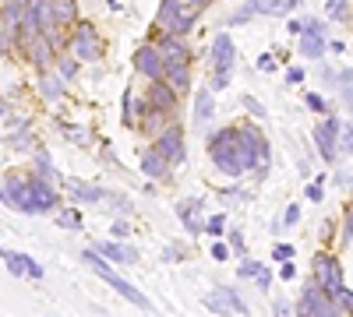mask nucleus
<instances>
[{
  "label": "nucleus",
  "instance_id": "f8f14e48",
  "mask_svg": "<svg viewBox=\"0 0 353 317\" xmlns=\"http://www.w3.org/2000/svg\"><path fill=\"white\" fill-rule=\"evenodd\" d=\"M152 145H156V152L176 169V166H181L184 159H188V145H184V127L181 124H170L156 141H152Z\"/></svg>",
  "mask_w": 353,
  "mask_h": 317
},
{
  "label": "nucleus",
  "instance_id": "dca6fc26",
  "mask_svg": "<svg viewBox=\"0 0 353 317\" xmlns=\"http://www.w3.org/2000/svg\"><path fill=\"white\" fill-rule=\"evenodd\" d=\"M159 50H163V64H194V53L184 43V36H166L159 32Z\"/></svg>",
  "mask_w": 353,
  "mask_h": 317
},
{
  "label": "nucleus",
  "instance_id": "c756f323",
  "mask_svg": "<svg viewBox=\"0 0 353 317\" xmlns=\"http://www.w3.org/2000/svg\"><path fill=\"white\" fill-rule=\"evenodd\" d=\"M8 145H11V149H21V152H28V149L36 145V138H32V131H28V127H14V134L8 138ZM28 155H32V152H28Z\"/></svg>",
  "mask_w": 353,
  "mask_h": 317
},
{
  "label": "nucleus",
  "instance_id": "bb28decb",
  "mask_svg": "<svg viewBox=\"0 0 353 317\" xmlns=\"http://www.w3.org/2000/svg\"><path fill=\"white\" fill-rule=\"evenodd\" d=\"M50 8H53V18L61 21L64 32L81 21V18H78V0H50Z\"/></svg>",
  "mask_w": 353,
  "mask_h": 317
},
{
  "label": "nucleus",
  "instance_id": "423d86ee",
  "mask_svg": "<svg viewBox=\"0 0 353 317\" xmlns=\"http://www.w3.org/2000/svg\"><path fill=\"white\" fill-rule=\"evenodd\" d=\"M68 53L74 56V61H81V64H96V61H103L106 43H103V36L96 32V25H92V21H78L71 32H68Z\"/></svg>",
  "mask_w": 353,
  "mask_h": 317
},
{
  "label": "nucleus",
  "instance_id": "f257e3e1",
  "mask_svg": "<svg viewBox=\"0 0 353 317\" xmlns=\"http://www.w3.org/2000/svg\"><path fill=\"white\" fill-rule=\"evenodd\" d=\"M216 0H159L156 11V32L166 36H191V28L201 21Z\"/></svg>",
  "mask_w": 353,
  "mask_h": 317
},
{
  "label": "nucleus",
  "instance_id": "bf43d9fd",
  "mask_svg": "<svg viewBox=\"0 0 353 317\" xmlns=\"http://www.w3.org/2000/svg\"><path fill=\"white\" fill-rule=\"evenodd\" d=\"M0 201H4V180H0Z\"/></svg>",
  "mask_w": 353,
  "mask_h": 317
},
{
  "label": "nucleus",
  "instance_id": "052dcab7",
  "mask_svg": "<svg viewBox=\"0 0 353 317\" xmlns=\"http://www.w3.org/2000/svg\"><path fill=\"white\" fill-rule=\"evenodd\" d=\"M0 117H4V106H0Z\"/></svg>",
  "mask_w": 353,
  "mask_h": 317
},
{
  "label": "nucleus",
  "instance_id": "5701e85b",
  "mask_svg": "<svg viewBox=\"0 0 353 317\" xmlns=\"http://www.w3.org/2000/svg\"><path fill=\"white\" fill-rule=\"evenodd\" d=\"M4 261H8V272L11 275H28V278H43V265H36L28 254H14V250H4Z\"/></svg>",
  "mask_w": 353,
  "mask_h": 317
},
{
  "label": "nucleus",
  "instance_id": "0eeeda50",
  "mask_svg": "<svg viewBox=\"0 0 353 317\" xmlns=\"http://www.w3.org/2000/svg\"><path fill=\"white\" fill-rule=\"evenodd\" d=\"M297 317H343V307L329 296L325 285H318L314 278H307L304 293L297 296V307H293Z\"/></svg>",
  "mask_w": 353,
  "mask_h": 317
},
{
  "label": "nucleus",
  "instance_id": "2eb2a0df",
  "mask_svg": "<svg viewBox=\"0 0 353 317\" xmlns=\"http://www.w3.org/2000/svg\"><path fill=\"white\" fill-rule=\"evenodd\" d=\"M138 169H141V177L145 180H170V173H173V166L156 152V145H149V149H141V155H138Z\"/></svg>",
  "mask_w": 353,
  "mask_h": 317
},
{
  "label": "nucleus",
  "instance_id": "3c124183",
  "mask_svg": "<svg viewBox=\"0 0 353 317\" xmlns=\"http://www.w3.org/2000/svg\"><path fill=\"white\" fill-rule=\"evenodd\" d=\"M286 81H290V85H301V81H304V67H290V71H286Z\"/></svg>",
  "mask_w": 353,
  "mask_h": 317
},
{
  "label": "nucleus",
  "instance_id": "ea45409f",
  "mask_svg": "<svg viewBox=\"0 0 353 317\" xmlns=\"http://www.w3.org/2000/svg\"><path fill=\"white\" fill-rule=\"evenodd\" d=\"M339 145H343V152H350V159H353V120H346V124H343V138H339Z\"/></svg>",
  "mask_w": 353,
  "mask_h": 317
},
{
  "label": "nucleus",
  "instance_id": "a211bd4d",
  "mask_svg": "<svg viewBox=\"0 0 353 317\" xmlns=\"http://www.w3.org/2000/svg\"><path fill=\"white\" fill-rule=\"evenodd\" d=\"M36 85H39V96L46 99V102H57V99H64L68 96V81L57 74V71H36Z\"/></svg>",
  "mask_w": 353,
  "mask_h": 317
},
{
  "label": "nucleus",
  "instance_id": "de8ad7c7",
  "mask_svg": "<svg viewBox=\"0 0 353 317\" xmlns=\"http://www.w3.org/2000/svg\"><path fill=\"white\" fill-rule=\"evenodd\" d=\"M339 102L346 106V113L353 117V85H346V89H339Z\"/></svg>",
  "mask_w": 353,
  "mask_h": 317
},
{
  "label": "nucleus",
  "instance_id": "4c0bfd02",
  "mask_svg": "<svg viewBox=\"0 0 353 317\" xmlns=\"http://www.w3.org/2000/svg\"><path fill=\"white\" fill-rule=\"evenodd\" d=\"M223 229H226V215H212L209 222H205V233L209 237H223Z\"/></svg>",
  "mask_w": 353,
  "mask_h": 317
},
{
  "label": "nucleus",
  "instance_id": "393cba45",
  "mask_svg": "<svg viewBox=\"0 0 353 317\" xmlns=\"http://www.w3.org/2000/svg\"><path fill=\"white\" fill-rule=\"evenodd\" d=\"M237 272H241V278H254L261 293H269V289H272V272L265 268L261 261H254V257H244Z\"/></svg>",
  "mask_w": 353,
  "mask_h": 317
},
{
  "label": "nucleus",
  "instance_id": "473e14b6",
  "mask_svg": "<svg viewBox=\"0 0 353 317\" xmlns=\"http://www.w3.org/2000/svg\"><path fill=\"white\" fill-rule=\"evenodd\" d=\"M339 240H343V247H350V243H353V205H346V212H343V226H339Z\"/></svg>",
  "mask_w": 353,
  "mask_h": 317
},
{
  "label": "nucleus",
  "instance_id": "20e7f679",
  "mask_svg": "<svg viewBox=\"0 0 353 317\" xmlns=\"http://www.w3.org/2000/svg\"><path fill=\"white\" fill-rule=\"evenodd\" d=\"M81 261H85L88 268H92V272H96V275H99V278L110 285L113 293H121L128 303H134V307H141V310H149V307H152V300L145 296V293H138V289H134V285H131L128 278H121V275H117V272L110 268V261H106V257H103L96 247H88V250L81 254Z\"/></svg>",
  "mask_w": 353,
  "mask_h": 317
},
{
  "label": "nucleus",
  "instance_id": "603ef678",
  "mask_svg": "<svg viewBox=\"0 0 353 317\" xmlns=\"http://www.w3.org/2000/svg\"><path fill=\"white\" fill-rule=\"evenodd\" d=\"M293 275H297V268H293L290 261H286V265H279V278H283V282H290Z\"/></svg>",
  "mask_w": 353,
  "mask_h": 317
},
{
  "label": "nucleus",
  "instance_id": "5fc2aeb1",
  "mask_svg": "<svg viewBox=\"0 0 353 317\" xmlns=\"http://www.w3.org/2000/svg\"><path fill=\"white\" fill-rule=\"evenodd\" d=\"M346 85H353V71H350V67L339 71V89H346Z\"/></svg>",
  "mask_w": 353,
  "mask_h": 317
},
{
  "label": "nucleus",
  "instance_id": "c03bdc74",
  "mask_svg": "<svg viewBox=\"0 0 353 317\" xmlns=\"http://www.w3.org/2000/svg\"><path fill=\"white\" fill-rule=\"evenodd\" d=\"M258 71H276V53H261L258 61H254Z\"/></svg>",
  "mask_w": 353,
  "mask_h": 317
},
{
  "label": "nucleus",
  "instance_id": "9b49d317",
  "mask_svg": "<svg viewBox=\"0 0 353 317\" xmlns=\"http://www.w3.org/2000/svg\"><path fill=\"white\" fill-rule=\"evenodd\" d=\"M301 56H307V61H321L329 50V36H325V21L321 18H304V32H301V43H297Z\"/></svg>",
  "mask_w": 353,
  "mask_h": 317
},
{
  "label": "nucleus",
  "instance_id": "1a4fd4ad",
  "mask_svg": "<svg viewBox=\"0 0 353 317\" xmlns=\"http://www.w3.org/2000/svg\"><path fill=\"white\" fill-rule=\"evenodd\" d=\"M339 138H343V124H339V117H325L321 124L311 127V141H314V149H318L321 162H336V159H339V152H343Z\"/></svg>",
  "mask_w": 353,
  "mask_h": 317
},
{
  "label": "nucleus",
  "instance_id": "680f3d73",
  "mask_svg": "<svg viewBox=\"0 0 353 317\" xmlns=\"http://www.w3.org/2000/svg\"><path fill=\"white\" fill-rule=\"evenodd\" d=\"M0 257H4V247H0Z\"/></svg>",
  "mask_w": 353,
  "mask_h": 317
},
{
  "label": "nucleus",
  "instance_id": "8fccbe9b",
  "mask_svg": "<svg viewBox=\"0 0 353 317\" xmlns=\"http://www.w3.org/2000/svg\"><path fill=\"white\" fill-rule=\"evenodd\" d=\"M230 247L237 254H244V233H241V229H233V233H230Z\"/></svg>",
  "mask_w": 353,
  "mask_h": 317
},
{
  "label": "nucleus",
  "instance_id": "4be33fe9",
  "mask_svg": "<svg viewBox=\"0 0 353 317\" xmlns=\"http://www.w3.org/2000/svg\"><path fill=\"white\" fill-rule=\"evenodd\" d=\"M145 99H149V106L156 109H176V102H181V96H176L170 89V81H149V92H145Z\"/></svg>",
  "mask_w": 353,
  "mask_h": 317
},
{
  "label": "nucleus",
  "instance_id": "49530a36",
  "mask_svg": "<svg viewBox=\"0 0 353 317\" xmlns=\"http://www.w3.org/2000/svg\"><path fill=\"white\" fill-rule=\"evenodd\" d=\"M272 257H276V261H290L293 247H290V243H276V247H272Z\"/></svg>",
  "mask_w": 353,
  "mask_h": 317
},
{
  "label": "nucleus",
  "instance_id": "6ab92c4d",
  "mask_svg": "<svg viewBox=\"0 0 353 317\" xmlns=\"http://www.w3.org/2000/svg\"><path fill=\"white\" fill-rule=\"evenodd\" d=\"M170 124H173V113H170V109H156V106H149V109H145V117L138 120L141 134H145V138H152V141H156Z\"/></svg>",
  "mask_w": 353,
  "mask_h": 317
},
{
  "label": "nucleus",
  "instance_id": "6e6552de",
  "mask_svg": "<svg viewBox=\"0 0 353 317\" xmlns=\"http://www.w3.org/2000/svg\"><path fill=\"white\" fill-rule=\"evenodd\" d=\"M61 212V197H57V187L39 177V173H28V201H25V215H50Z\"/></svg>",
  "mask_w": 353,
  "mask_h": 317
},
{
  "label": "nucleus",
  "instance_id": "2f4dec72",
  "mask_svg": "<svg viewBox=\"0 0 353 317\" xmlns=\"http://www.w3.org/2000/svg\"><path fill=\"white\" fill-rule=\"evenodd\" d=\"M78 67H81V61H74L71 53H68V56H57V74H61L64 81H71V78L78 74Z\"/></svg>",
  "mask_w": 353,
  "mask_h": 317
},
{
  "label": "nucleus",
  "instance_id": "7c9ffc66",
  "mask_svg": "<svg viewBox=\"0 0 353 317\" xmlns=\"http://www.w3.org/2000/svg\"><path fill=\"white\" fill-rule=\"evenodd\" d=\"M350 4H353V0H329V4H325V18L329 21H346L350 18Z\"/></svg>",
  "mask_w": 353,
  "mask_h": 317
},
{
  "label": "nucleus",
  "instance_id": "37998d69",
  "mask_svg": "<svg viewBox=\"0 0 353 317\" xmlns=\"http://www.w3.org/2000/svg\"><path fill=\"white\" fill-rule=\"evenodd\" d=\"M301 222V205H286L283 212V226H297Z\"/></svg>",
  "mask_w": 353,
  "mask_h": 317
},
{
  "label": "nucleus",
  "instance_id": "a18cd8bd",
  "mask_svg": "<svg viewBox=\"0 0 353 317\" xmlns=\"http://www.w3.org/2000/svg\"><path fill=\"white\" fill-rule=\"evenodd\" d=\"M11 46H14V36L8 32V25H4V21H0V53H8Z\"/></svg>",
  "mask_w": 353,
  "mask_h": 317
},
{
  "label": "nucleus",
  "instance_id": "c9c22d12",
  "mask_svg": "<svg viewBox=\"0 0 353 317\" xmlns=\"http://www.w3.org/2000/svg\"><path fill=\"white\" fill-rule=\"evenodd\" d=\"M321 184H325V177H314V180L304 187V197H307V201H314V205H318L321 197H325V187H321Z\"/></svg>",
  "mask_w": 353,
  "mask_h": 317
},
{
  "label": "nucleus",
  "instance_id": "72a5a7b5",
  "mask_svg": "<svg viewBox=\"0 0 353 317\" xmlns=\"http://www.w3.org/2000/svg\"><path fill=\"white\" fill-rule=\"evenodd\" d=\"M57 226H64V229H81V212H78V208L57 212Z\"/></svg>",
  "mask_w": 353,
  "mask_h": 317
},
{
  "label": "nucleus",
  "instance_id": "b1692460",
  "mask_svg": "<svg viewBox=\"0 0 353 317\" xmlns=\"http://www.w3.org/2000/svg\"><path fill=\"white\" fill-rule=\"evenodd\" d=\"M25 11H28V0H4V4H0V21L8 25L11 36H18V28L25 21Z\"/></svg>",
  "mask_w": 353,
  "mask_h": 317
},
{
  "label": "nucleus",
  "instance_id": "aec40b11",
  "mask_svg": "<svg viewBox=\"0 0 353 317\" xmlns=\"http://www.w3.org/2000/svg\"><path fill=\"white\" fill-rule=\"evenodd\" d=\"M272 8H276V0H244V4L226 18V25H230V28H233V25H248V21L258 18V14H272Z\"/></svg>",
  "mask_w": 353,
  "mask_h": 317
},
{
  "label": "nucleus",
  "instance_id": "4468645a",
  "mask_svg": "<svg viewBox=\"0 0 353 317\" xmlns=\"http://www.w3.org/2000/svg\"><path fill=\"white\" fill-rule=\"evenodd\" d=\"M311 278L318 282V285H325V289H332V285H339L343 282V265H339V257H332V254H314V261H311Z\"/></svg>",
  "mask_w": 353,
  "mask_h": 317
},
{
  "label": "nucleus",
  "instance_id": "412c9836",
  "mask_svg": "<svg viewBox=\"0 0 353 317\" xmlns=\"http://www.w3.org/2000/svg\"><path fill=\"white\" fill-rule=\"evenodd\" d=\"M106 261H113V265H138V250L131 247V243H121V240H106V243H99L96 247Z\"/></svg>",
  "mask_w": 353,
  "mask_h": 317
},
{
  "label": "nucleus",
  "instance_id": "ddd939ff",
  "mask_svg": "<svg viewBox=\"0 0 353 317\" xmlns=\"http://www.w3.org/2000/svg\"><path fill=\"white\" fill-rule=\"evenodd\" d=\"M205 307L216 310V314H223V317H230V314L244 317V314H248V303L241 300V293L233 289V285H216V289L205 296Z\"/></svg>",
  "mask_w": 353,
  "mask_h": 317
},
{
  "label": "nucleus",
  "instance_id": "f03ea898",
  "mask_svg": "<svg viewBox=\"0 0 353 317\" xmlns=\"http://www.w3.org/2000/svg\"><path fill=\"white\" fill-rule=\"evenodd\" d=\"M209 159L216 166V173H223L226 180H237L248 173L244 152H241V138H237V124L233 127H219L209 134Z\"/></svg>",
  "mask_w": 353,
  "mask_h": 317
},
{
  "label": "nucleus",
  "instance_id": "a19ab883",
  "mask_svg": "<svg viewBox=\"0 0 353 317\" xmlns=\"http://www.w3.org/2000/svg\"><path fill=\"white\" fill-rule=\"evenodd\" d=\"M241 102H244V109H248V113H254V120H265V106H261L254 96H244Z\"/></svg>",
  "mask_w": 353,
  "mask_h": 317
},
{
  "label": "nucleus",
  "instance_id": "7ed1b4c3",
  "mask_svg": "<svg viewBox=\"0 0 353 317\" xmlns=\"http://www.w3.org/2000/svg\"><path fill=\"white\" fill-rule=\"evenodd\" d=\"M237 138H241V152H244L248 173L265 177L269 166H272V145H269V138H265V131L254 120H244V124H237Z\"/></svg>",
  "mask_w": 353,
  "mask_h": 317
},
{
  "label": "nucleus",
  "instance_id": "9d476101",
  "mask_svg": "<svg viewBox=\"0 0 353 317\" xmlns=\"http://www.w3.org/2000/svg\"><path fill=\"white\" fill-rule=\"evenodd\" d=\"M131 67H134V74H141L145 81H163L166 64H163L159 43H141V46L134 50V56H131Z\"/></svg>",
  "mask_w": 353,
  "mask_h": 317
},
{
  "label": "nucleus",
  "instance_id": "13d9d810",
  "mask_svg": "<svg viewBox=\"0 0 353 317\" xmlns=\"http://www.w3.org/2000/svg\"><path fill=\"white\" fill-rule=\"evenodd\" d=\"M329 50H332V53H343V50H346V43H343V39H332V43H329Z\"/></svg>",
  "mask_w": 353,
  "mask_h": 317
},
{
  "label": "nucleus",
  "instance_id": "58836bf2",
  "mask_svg": "<svg viewBox=\"0 0 353 317\" xmlns=\"http://www.w3.org/2000/svg\"><path fill=\"white\" fill-rule=\"evenodd\" d=\"M106 201L113 205V212H121V215H128V212H131V201H128L124 194H106Z\"/></svg>",
  "mask_w": 353,
  "mask_h": 317
},
{
  "label": "nucleus",
  "instance_id": "a878e982",
  "mask_svg": "<svg viewBox=\"0 0 353 317\" xmlns=\"http://www.w3.org/2000/svg\"><path fill=\"white\" fill-rule=\"evenodd\" d=\"M64 187L71 190V197L78 201V205H96V201H103V197H106V190H103V187H96V184H81V180H68Z\"/></svg>",
  "mask_w": 353,
  "mask_h": 317
},
{
  "label": "nucleus",
  "instance_id": "e433bc0d",
  "mask_svg": "<svg viewBox=\"0 0 353 317\" xmlns=\"http://www.w3.org/2000/svg\"><path fill=\"white\" fill-rule=\"evenodd\" d=\"M297 8H301V0H276V8H272L269 18H286L290 11H297Z\"/></svg>",
  "mask_w": 353,
  "mask_h": 317
},
{
  "label": "nucleus",
  "instance_id": "09e8293b",
  "mask_svg": "<svg viewBox=\"0 0 353 317\" xmlns=\"http://www.w3.org/2000/svg\"><path fill=\"white\" fill-rule=\"evenodd\" d=\"M332 184H339V187H350V184H353L350 169H336V173H332Z\"/></svg>",
  "mask_w": 353,
  "mask_h": 317
},
{
  "label": "nucleus",
  "instance_id": "f3484780",
  "mask_svg": "<svg viewBox=\"0 0 353 317\" xmlns=\"http://www.w3.org/2000/svg\"><path fill=\"white\" fill-rule=\"evenodd\" d=\"M191 117H194V127H209L212 124V117H216V92L212 89H198L194 92Z\"/></svg>",
  "mask_w": 353,
  "mask_h": 317
},
{
  "label": "nucleus",
  "instance_id": "6e6d98bb",
  "mask_svg": "<svg viewBox=\"0 0 353 317\" xmlns=\"http://www.w3.org/2000/svg\"><path fill=\"white\" fill-rule=\"evenodd\" d=\"M304 32V18H293L290 21V36H301Z\"/></svg>",
  "mask_w": 353,
  "mask_h": 317
},
{
  "label": "nucleus",
  "instance_id": "864d4df0",
  "mask_svg": "<svg viewBox=\"0 0 353 317\" xmlns=\"http://www.w3.org/2000/svg\"><path fill=\"white\" fill-rule=\"evenodd\" d=\"M272 310H276V317H290V303H286V300H276Z\"/></svg>",
  "mask_w": 353,
  "mask_h": 317
},
{
  "label": "nucleus",
  "instance_id": "79ce46f5",
  "mask_svg": "<svg viewBox=\"0 0 353 317\" xmlns=\"http://www.w3.org/2000/svg\"><path fill=\"white\" fill-rule=\"evenodd\" d=\"M230 254H233V247H230V243H223V240H216V243H212V257H216V261H230Z\"/></svg>",
  "mask_w": 353,
  "mask_h": 317
},
{
  "label": "nucleus",
  "instance_id": "cd10ccee",
  "mask_svg": "<svg viewBox=\"0 0 353 317\" xmlns=\"http://www.w3.org/2000/svg\"><path fill=\"white\" fill-rule=\"evenodd\" d=\"M32 173H39V177H46V180H57V166H53V159H50V152L46 149H32Z\"/></svg>",
  "mask_w": 353,
  "mask_h": 317
},
{
  "label": "nucleus",
  "instance_id": "39448f33",
  "mask_svg": "<svg viewBox=\"0 0 353 317\" xmlns=\"http://www.w3.org/2000/svg\"><path fill=\"white\" fill-rule=\"evenodd\" d=\"M209 71H212V92H223L230 78H233V64H237V46H233V36L230 32H219L212 39V50H209Z\"/></svg>",
  "mask_w": 353,
  "mask_h": 317
},
{
  "label": "nucleus",
  "instance_id": "c85d7f7f",
  "mask_svg": "<svg viewBox=\"0 0 353 317\" xmlns=\"http://www.w3.org/2000/svg\"><path fill=\"white\" fill-rule=\"evenodd\" d=\"M329 296L343 307V317H353V289H350V285L346 282H339V285H332V289H329Z\"/></svg>",
  "mask_w": 353,
  "mask_h": 317
},
{
  "label": "nucleus",
  "instance_id": "4d7b16f0",
  "mask_svg": "<svg viewBox=\"0 0 353 317\" xmlns=\"http://www.w3.org/2000/svg\"><path fill=\"white\" fill-rule=\"evenodd\" d=\"M113 237H117V240L128 237V222H113Z\"/></svg>",
  "mask_w": 353,
  "mask_h": 317
},
{
  "label": "nucleus",
  "instance_id": "f704fd0d",
  "mask_svg": "<svg viewBox=\"0 0 353 317\" xmlns=\"http://www.w3.org/2000/svg\"><path fill=\"white\" fill-rule=\"evenodd\" d=\"M304 106H307L311 113H321V117L329 113V102H325V96H321V92H307V96H304Z\"/></svg>",
  "mask_w": 353,
  "mask_h": 317
}]
</instances>
